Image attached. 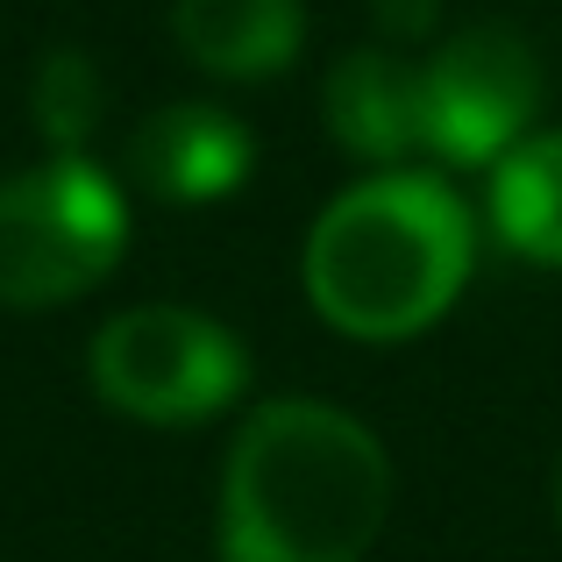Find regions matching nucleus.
Masks as SVG:
<instances>
[{
    "instance_id": "nucleus-1",
    "label": "nucleus",
    "mask_w": 562,
    "mask_h": 562,
    "mask_svg": "<svg viewBox=\"0 0 562 562\" xmlns=\"http://www.w3.org/2000/svg\"><path fill=\"white\" fill-rule=\"evenodd\" d=\"M392 520V456L328 398H263L221 463V562H371Z\"/></svg>"
},
{
    "instance_id": "nucleus-2",
    "label": "nucleus",
    "mask_w": 562,
    "mask_h": 562,
    "mask_svg": "<svg viewBox=\"0 0 562 562\" xmlns=\"http://www.w3.org/2000/svg\"><path fill=\"white\" fill-rule=\"evenodd\" d=\"M477 271V214L441 171H363L314 214L300 249L306 306L349 342L427 335Z\"/></svg>"
},
{
    "instance_id": "nucleus-3",
    "label": "nucleus",
    "mask_w": 562,
    "mask_h": 562,
    "mask_svg": "<svg viewBox=\"0 0 562 562\" xmlns=\"http://www.w3.org/2000/svg\"><path fill=\"white\" fill-rule=\"evenodd\" d=\"M128 257V192L93 157L0 179V306H71Z\"/></svg>"
},
{
    "instance_id": "nucleus-4",
    "label": "nucleus",
    "mask_w": 562,
    "mask_h": 562,
    "mask_svg": "<svg viewBox=\"0 0 562 562\" xmlns=\"http://www.w3.org/2000/svg\"><path fill=\"white\" fill-rule=\"evenodd\" d=\"M93 392L143 427H200L249 392V349L200 306H128L86 349Z\"/></svg>"
},
{
    "instance_id": "nucleus-5",
    "label": "nucleus",
    "mask_w": 562,
    "mask_h": 562,
    "mask_svg": "<svg viewBox=\"0 0 562 562\" xmlns=\"http://www.w3.org/2000/svg\"><path fill=\"white\" fill-rule=\"evenodd\" d=\"M549 100L541 50L513 22H470L420 65L427 108V157L456 171H492L535 136V114Z\"/></svg>"
},
{
    "instance_id": "nucleus-6",
    "label": "nucleus",
    "mask_w": 562,
    "mask_h": 562,
    "mask_svg": "<svg viewBox=\"0 0 562 562\" xmlns=\"http://www.w3.org/2000/svg\"><path fill=\"white\" fill-rule=\"evenodd\" d=\"M257 171V136L214 100H171L143 114L128 136V179L165 206H206L249 186Z\"/></svg>"
},
{
    "instance_id": "nucleus-7",
    "label": "nucleus",
    "mask_w": 562,
    "mask_h": 562,
    "mask_svg": "<svg viewBox=\"0 0 562 562\" xmlns=\"http://www.w3.org/2000/svg\"><path fill=\"white\" fill-rule=\"evenodd\" d=\"M321 128L335 136V150L357 157L371 171H406L413 157H427V108H420V65H406L398 50H349L321 86Z\"/></svg>"
},
{
    "instance_id": "nucleus-8",
    "label": "nucleus",
    "mask_w": 562,
    "mask_h": 562,
    "mask_svg": "<svg viewBox=\"0 0 562 562\" xmlns=\"http://www.w3.org/2000/svg\"><path fill=\"white\" fill-rule=\"evenodd\" d=\"M171 36L214 79H278L306 43L300 0H171Z\"/></svg>"
},
{
    "instance_id": "nucleus-9",
    "label": "nucleus",
    "mask_w": 562,
    "mask_h": 562,
    "mask_svg": "<svg viewBox=\"0 0 562 562\" xmlns=\"http://www.w3.org/2000/svg\"><path fill=\"white\" fill-rule=\"evenodd\" d=\"M484 214L520 263L562 271V128H535L513 157H498Z\"/></svg>"
},
{
    "instance_id": "nucleus-10",
    "label": "nucleus",
    "mask_w": 562,
    "mask_h": 562,
    "mask_svg": "<svg viewBox=\"0 0 562 562\" xmlns=\"http://www.w3.org/2000/svg\"><path fill=\"white\" fill-rule=\"evenodd\" d=\"M29 114H36V136L50 143V157H86L100 114H108L100 65L86 50H50L29 79Z\"/></svg>"
},
{
    "instance_id": "nucleus-11",
    "label": "nucleus",
    "mask_w": 562,
    "mask_h": 562,
    "mask_svg": "<svg viewBox=\"0 0 562 562\" xmlns=\"http://www.w3.org/2000/svg\"><path fill=\"white\" fill-rule=\"evenodd\" d=\"M378 29H392V36H420V29H427V0H378Z\"/></svg>"
},
{
    "instance_id": "nucleus-12",
    "label": "nucleus",
    "mask_w": 562,
    "mask_h": 562,
    "mask_svg": "<svg viewBox=\"0 0 562 562\" xmlns=\"http://www.w3.org/2000/svg\"><path fill=\"white\" fill-rule=\"evenodd\" d=\"M555 520H562V463H555Z\"/></svg>"
}]
</instances>
